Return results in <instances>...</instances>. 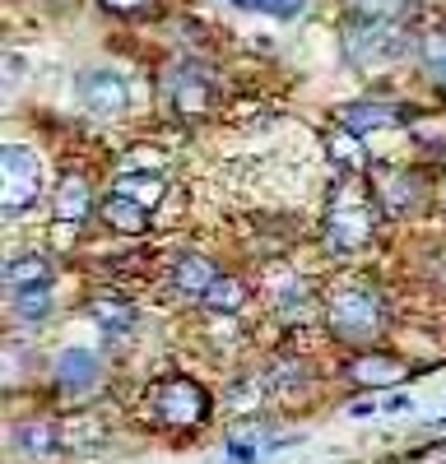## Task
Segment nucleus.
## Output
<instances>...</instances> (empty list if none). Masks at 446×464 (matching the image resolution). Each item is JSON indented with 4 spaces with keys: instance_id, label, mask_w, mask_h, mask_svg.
I'll return each mask as SVG.
<instances>
[{
    "instance_id": "nucleus-13",
    "label": "nucleus",
    "mask_w": 446,
    "mask_h": 464,
    "mask_svg": "<svg viewBox=\"0 0 446 464\" xmlns=\"http://www.w3.org/2000/svg\"><path fill=\"white\" fill-rule=\"evenodd\" d=\"M349 376H354L358 385H391V381L404 376V362L391 358V353H363V358L349 362Z\"/></svg>"
},
{
    "instance_id": "nucleus-3",
    "label": "nucleus",
    "mask_w": 446,
    "mask_h": 464,
    "mask_svg": "<svg viewBox=\"0 0 446 464\" xmlns=\"http://www.w3.org/2000/svg\"><path fill=\"white\" fill-rule=\"evenodd\" d=\"M325 321L340 339H372L382 325V302L363 293V288H349V293H334L330 306H325Z\"/></svg>"
},
{
    "instance_id": "nucleus-23",
    "label": "nucleus",
    "mask_w": 446,
    "mask_h": 464,
    "mask_svg": "<svg viewBox=\"0 0 446 464\" xmlns=\"http://www.w3.org/2000/svg\"><path fill=\"white\" fill-rule=\"evenodd\" d=\"M423 61H428V70L437 74V80L446 84V37H428V43H423Z\"/></svg>"
},
{
    "instance_id": "nucleus-6",
    "label": "nucleus",
    "mask_w": 446,
    "mask_h": 464,
    "mask_svg": "<svg viewBox=\"0 0 446 464\" xmlns=\"http://www.w3.org/2000/svg\"><path fill=\"white\" fill-rule=\"evenodd\" d=\"M168 98H172V107H177V111L200 116V111H209L214 84H209V74H205V70L181 65V70H172V80H168Z\"/></svg>"
},
{
    "instance_id": "nucleus-15",
    "label": "nucleus",
    "mask_w": 446,
    "mask_h": 464,
    "mask_svg": "<svg viewBox=\"0 0 446 464\" xmlns=\"http://www.w3.org/2000/svg\"><path fill=\"white\" fill-rule=\"evenodd\" d=\"M5 284H10V293L15 288H33V284H52V269H47L43 256H15L5 265Z\"/></svg>"
},
{
    "instance_id": "nucleus-24",
    "label": "nucleus",
    "mask_w": 446,
    "mask_h": 464,
    "mask_svg": "<svg viewBox=\"0 0 446 464\" xmlns=\"http://www.w3.org/2000/svg\"><path fill=\"white\" fill-rule=\"evenodd\" d=\"M372 413H377V404H372V400H358V404H349V418H372Z\"/></svg>"
},
{
    "instance_id": "nucleus-20",
    "label": "nucleus",
    "mask_w": 446,
    "mask_h": 464,
    "mask_svg": "<svg viewBox=\"0 0 446 464\" xmlns=\"http://www.w3.org/2000/svg\"><path fill=\"white\" fill-rule=\"evenodd\" d=\"M349 10L363 19H404L414 10V0H349Z\"/></svg>"
},
{
    "instance_id": "nucleus-5",
    "label": "nucleus",
    "mask_w": 446,
    "mask_h": 464,
    "mask_svg": "<svg viewBox=\"0 0 446 464\" xmlns=\"http://www.w3.org/2000/svg\"><path fill=\"white\" fill-rule=\"evenodd\" d=\"M80 102L93 116H121L131 107V89L117 70H84L80 74Z\"/></svg>"
},
{
    "instance_id": "nucleus-17",
    "label": "nucleus",
    "mask_w": 446,
    "mask_h": 464,
    "mask_svg": "<svg viewBox=\"0 0 446 464\" xmlns=\"http://www.w3.org/2000/svg\"><path fill=\"white\" fill-rule=\"evenodd\" d=\"M10 306L24 316V321H37L52 312V284H33V288H15L10 293Z\"/></svg>"
},
{
    "instance_id": "nucleus-25",
    "label": "nucleus",
    "mask_w": 446,
    "mask_h": 464,
    "mask_svg": "<svg viewBox=\"0 0 446 464\" xmlns=\"http://www.w3.org/2000/svg\"><path fill=\"white\" fill-rule=\"evenodd\" d=\"M404 409H414V404H409V395H391L386 400V413H404Z\"/></svg>"
},
{
    "instance_id": "nucleus-4",
    "label": "nucleus",
    "mask_w": 446,
    "mask_h": 464,
    "mask_svg": "<svg viewBox=\"0 0 446 464\" xmlns=\"http://www.w3.org/2000/svg\"><path fill=\"white\" fill-rule=\"evenodd\" d=\"M154 409H159V418H163V422L191 428V422H200V418H205L209 400H205V391H200V385H196L191 376H172V381H163L159 391H154Z\"/></svg>"
},
{
    "instance_id": "nucleus-22",
    "label": "nucleus",
    "mask_w": 446,
    "mask_h": 464,
    "mask_svg": "<svg viewBox=\"0 0 446 464\" xmlns=\"http://www.w3.org/2000/svg\"><path fill=\"white\" fill-rule=\"evenodd\" d=\"M409 205H414V181H409V177L386 181V209L395 214V209H409Z\"/></svg>"
},
{
    "instance_id": "nucleus-11",
    "label": "nucleus",
    "mask_w": 446,
    "mask_h": 464,
    "mask_svg": "<svg viewBox=\"0 0 446 464\" xmlns=\"http://www.w3.org/2000/svg\"><path fill=\"white\" fill-rule=\"evenodd\" d=\"M214 279H218V269H214V260H205V256H181V260L172 265V284H177V293H186V297H205Z\"/></svg>"
},
{
    "instance_id": "nucleus-1",
    "label": "nucleus",
    "mask_w": 446,
    "mask_h": 464,
    "mask_svg": "<svg viewBox=\"0 0 446 464\" xmlns=\"http://www.w3.org/2000/svg\"><path fill=\"white\" fill-rule=\"evenodd\" d=\"M409 52L404 28H395V19H363L354 14L344 28V61L358 70H377V65H395Z\"/></svg>"
},
{
    "instance_id": "nucleus-10",
    "label": "nucleus",
    "mask_w": 446,
    "mask_h": 464,
    "mask_svg": "<svg viewBox=\"0 0 446 464\" xmlns=\"http://www.w3.org/2000/svg\"><path fill=\"white\" fill-rule=\"evenodd\" d=\"M102 218L117 232H144L149 227V205L126 196V190H112V196L102 200Z\"/></svg>"
},
{
    "instance_id": "nucleus-8",
    "label": "nucleus",
    "mask_w": 446,
    "mask_h": 464,
    "mask_svg": "<svg viewBox=\"0 0 446 464\" xmlns=\"http://www.w3.org/2000/svg\"><path fill=\"white\" fill-rule=\"evenodd\" d=\"M98 376H102V362H98V353H89V348H65V353L56 358V381L70 395L98 385Z\"/></svg>"
},
{
    "instance_id": "nucleus-14",
    "label": "nucleus",
    "mask_w": 446,
    "mask_h": 464,
    "mask_svg": "<svg viewBox=\"0 0 446 464\" xmlns=\"http://www.w3.org/2000/svg\"><path fill=\"white\" fill-rule=\"evenodd\" d=\"M61 446V428L56 422H19L15 428V450L19 455H33V459H43V455H52Z\"/></svg>"
},
{
    "instance_id": "nucleus-16",
    "label": "nucleus",
    "mask_w": 446,
    "mask_h": 464,
    "mask_svg": "<svg viewBox=\"0 0 446 464\" xmlns=\"http://www.w3.org/2000/svg\"><path fill=\"white\" fill-rule=\"evenodd\" d=\"M200 302L209 306V312H242V302H247V284H242V279H228V275H218Z\"/></svg>"
},
{
    "instance_id": "nucleus-21",
    "label": "nucleus",
    "mask_w": 446,
    "mask_h": 464,
    "mask_svg": "<svg viewBox=\"0 0 446 464\" xmlns=\"http://www.w3.org/2000/svg\"><path fill=\"white\" fill-rule=\"evenodd\" d=\"M242 10H256V14H270V19H297L307 10V0H238Z\"/></svg>"
},
{
    "instance_id": "nucleus-7",
    "label": "nucleus",
    "mask_w": 446,
    "mask_h": 464,
    "mask_svg": "<svg viewBox=\"0 0 446 464\" xmlns=\"http://www.w3.org/2000/svg\"><path fill=\"white\" fill-rule=\"evenodd\" d=\"M367 237H372V209H363V205L334 209V214L325 218V242H330L334 251H358Z\"/></svg>"
},
{
    "instance_id": "nucleus-26",
    "label": "nucleus",
    "mask_w": 446,
    "mask_h": 464,
    "mask_svg": "<svg viewBox=\"0 0 446 464\" xmlns=\"http://www.w3.org/2000/svg\"><path fill=\"white\" fill-rule=\"evenodd\" d=\"M102 5H107V10H140L144 0H102Z\"/></svg>"
},
{
    "instance_id": "nucleus-9",
    "label": "nucleus",
    "mask_w": 446,
    "mask_h": 464,
    "mask_svg": "<svg viewBox=\"0 0 446 464\" xmlns=\"http://www.w3.org/2000/svg\"><path fill=\"white\" fill-rule=\"evenodd\" d=\"M340 121H344L349 135H372V130H391V126H400L404 116H400V107L358 102V107H344V111H340Z\"/></svg>"
},
{
    "instance_id": "nucleus-18",
    "label": "nucleus",
    "mask_w": 446,
    "mask_h": 464,
    "mask_svg": "<svg viewBox=\"0 0 446 464\" xmlns=\"http://www.w3.org/2000/svg\"><path fill=\"white\" fill-rule=\"evenodd\" d=\"M89 316H93L102 330H112V334H126V330L135 325V312H131V306H121V302H107V297L89 306Z\"/></svg>"
},
{
    "instance_id": "nucleus-19",
    "label": "nucleus",
    "mask_w": 446,
    "mask_h": 464,
    "mask_svg": "<svg viewBox=\"0 0 446 464\" xmlns=\"http://www.w3.org/2000/svg\"><path fill=\"white\" fill-rule=\"evenodd\" d=\"M260 437H266V432H260L256 422H251V428H233L228 432V455L238 464H256L260 459Z\"/></svg>"
},
{
    "instance_id": "nucleus-2",
    "label": "nucleus",
    "mask_w": 446,
    "mask_h": 464,
    "mask_svg": "<svg viewBox=\"0 0 446 464\" xmlns=\"http://www.w3.org/2000/svg\"><path fill=\"white\" fill-rule=\"evenodd\" d=\"M0 172H5V214H24L37 190H43V163H37V153L24 149V144H5L0 153Z\"/></svg>"
},
{
    "instance_id": "nucleus-12",
    "label": "nucleus",
    "mask_w": 446,
    "mask_h": 464,
    "mask_svg": "<svg viewBox=\"0 0 446 464\" xmlns=\"http://www.w3.org/2000/svg\"><path fill=\"white\" fill-rule=\"evenodd\" d=\"M89 209H93L89 181H84V177H74V172L61 177V186H56V218H61V223H84Z\"/></svg>"
}]
</instances>
